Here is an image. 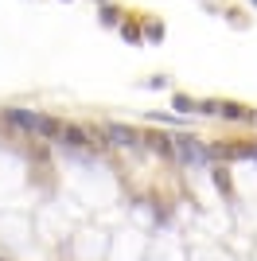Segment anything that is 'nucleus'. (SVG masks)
<instances>
[{
  "label": "nucleus",
  "instance_id": "7",
  "mask_svg": "<svg viewBox=\"0 0 257 261\" xmlns=\"http://www.w3.org/2000/svg\"><path fill=\"white\" fill-rule=\"evenodd\" d=\"M253 4H257V0H253Z\"/></svg>",
  "mask_w": 257,
  "mask_h": 261
},
{
  "label": "nucleus",
  "instance_id": "5",
  "mask_svg": "<svg viewBox=\"0 0 257 261\" xmlns=\"http://www.w3.org/2000/svg\"><path fill=\"white\" fill-rule=\"evenodd\" d=\"M171 106L179 109V113H187V109H199V101H191L187 94H175V101H171Z\"/></svg>",
  "mask_w": 257,
  "mask_h": 261
},
{
  "label": "nucleus",
  "instance_id": "1",
  "mask_svg": "<svg viewBox=\"0 0 257 261\" xmlns=\"http://www.w3.org/2000/svg\"><path fill=\"white\" fill-rule=\"evenodd\" d=\"M106 141L113 144V148H140V133L113 121V125H106Z\"/></svg>",
  "mask_w": 257,
  "mask_h": 261
},
{
  "label": "nucleus",
  "instance_id": "4",
  "mask_svg": "<svg viewBox=\"0 0 257 261\" xmlns=\"http://www.w3.org/2000/svg\"><path fill=\"white\" fill-rule=\"evenodd\" d=\"M35 117H39V113H28V109H8V113H4V121L16 125V129H23V133H35Z\"/></svg>",
  "mask_w": 257,
  "mask_h": 261
},
{
  "label": "nucleus",
  "instance_id": "2",
  "mask_svg": "<svg viewBox=\"0 0 257 261\" xmlns=\"http://www.w3.org/2000/svg\"><path fill=\"white\" fill-rule=\"evenodd\" d=\"M175 156H179L183 164H207L211 160V148H203V144L191 141V137H179V141H175Z\"/></svg>",
  "mask_w": 257,
  "mask_h": 261
},
{
  "label": "nucleus",
  "instance_id": "3",
  "mask_svg": "<svg viewBox=\"0 0 257 261\" xmlns=\"http://www.w3.org/2000/svg\"><path fill=\"white\" fill-rule=\"evenodd\" d=\"M63 121H55V117H47V113H39L35 117V137H43V141H59L63 137Z\"/></svg>",
  "mask_w": 257,
  "mask_h": 261
},
{
  "label": "nucleus",
  "instance_id": "6",
  "mask_svg": "<svg viewBox=\"0 0 257 261\" xmlns=\"http://www.w3.org/2000/svg\"><path fill=\"white\" fill-rule=\"evenodd\" d=\"M148 121H168V125H179V117H171V113H148Z\"/></svg>",
  "mask_w": 257,
  "mask_h": 261
}]
</instances>
